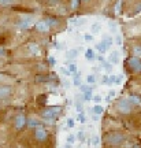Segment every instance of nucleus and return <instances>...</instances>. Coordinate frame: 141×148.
Listing matches in <instances>:
<instances>
[{
    "label": "nucleus",
    "mask_w": 141,
    "mask_h": 148,
    "mask_svg": "<svg viewBox=\"0 0 141 148\" xmlns=\"http://www.w3.org/2000/svg\"><path fill=\"white\" fill-rule=\"evenodd\" d=\"M125 140V136L119 132H112V133H108L107 137H105V143L108 145H119L120 143H123Z\"/></svg>",
    "instance_id": "nucleus-1"
},
{
    "label": "nucleus",
    "mask_w": 141,
    "mask_h": 148,
    "mask_svg": "<svg viewBox=\"0 0 141 148\" xmlns=\"http://www.w3.org/2000/svg\"><path fill=\"white\" fill-rule=\"evenodd\" d=\"M62 111L60 107H49L47 110H44L41 112V115L44 119H47V121H53L57 115H59V112Z\"/></svg>",
    "instance_id": "nucleus-2"
},
{
    "label": "nucleus",
    "mask_w": 141,
    "mask_h": 148,
    "mask_svg": "<svg viewBox=\"0 0 141 148\" xmlns=\"http://www.w3.org/2000/svg\"><path fill=\"white\" fill-rule=\"evenodd\" d=\"M34 25V18L30 15L27 16H23L21 21L18 22V27L19 29H22V30H26V29H29V27H31Z\"/></svg>",
    "instance_id": "nucleus-3"
},
{
    "label": "nucleus",
    "mask_w": 141,
    "mask_h": 148,
    "mask_svg": "<svg viewBox=\"0 0 141 148\" xmlns=\"http://www.w3.org/2000/svg\"><path fill=\"white\" fill-rule=\"evenodd\" d=\"M116 107H118V110H119L120 112H123V114H129V112H131V110H133L131 101L130 100H123V99L120 101H118Z\"/></svg>",
    "instance_id": "nucleus-4"
},
{
    "label": "nucleus",
    "mask_w": 141,
    "mask_h": 148,
    "mask_svg": "<svg viewBox=\"0 0 141 148\" xmlns=\"http://www.w3.org/2000/svg\"><path fill=\"white\" fill-rule=\"evenodd\" d=\"M129 67H130L133 71H136V73H140L141 71V58L138 56H133V58L129 59Z\"/></svg>",
    "instance_id": "nucleus-5"
},
{
    "label": "nucleus",
    "mask_w": 141,
    "mask_h": 148,
    "mask_svg": "<svg viewBox=\"0 0 141 148\" xmlns=\"http://www.w3.org/2000/svg\"><path fill=\"white\" fill-rule=\"evenodd\" d=\"M34 137H36V140H38V141H45V140L48 138V132L44 129V127L38 126V127H36Z\"/></svg>",
    "instance_id": "nucleus-6"
},
{
    "label": "nucleus",
    "mask_w": 141,
    "mask_h": 148,
    "mask_svg": "<svg viewBox=\"0 0 141 148\" xmlns=\"http://www.w3.org/2000/svg\"><path fill=\"white\" fill-rule=\"evenodd\" d=\"M14 123H15V127L16 129H21L26 125V116L23 115V114H18L15 116V119H14Z\"/></svg>",
    "instance_id": "nucleus-7"
},
{
    "label": "nucleus",
    "mask_w": 141,
    "mask_h": 148,
    "mask_svg": "<svg viewBox=\"0 0 141 148\" xmlns=\"http://www.w3.org/2000/svg\"><path fill=\"white\" fill-rule=\"evenodd\" d=\"M34 26H36V29L38 32L41 33H47L49 30V25H48L47 21H38L37 23H34Z\"/></svg>",
    "instance_id": "nucleus-8"
},
{
    "label": "nucleus",
    "mask_w": 141,
    "mask_h": 148,
    "mask_svg": "<svg viewBox=\"0 0 141 148\" xmlns=\"http://www.w3.org/2000/svg\"><path fill=\"white\" fill-rule=\"evenodd\" d=\"M11 95V86H1L0 88V99H5Z\"/></svg>",
    "instance_id": "nucleus-9"
},
{
    "label": "nucleus",
    "mask_w": 141,
    "mask_h": 148,
    "mask_svg": "<svg viewBox=\"0 0 141 148\" xmlns=\"http://www.w3.org/2000/svg\"><path fill=\"white\" fill-rule=\"evenodd\" d=\"M108 62H110L111 64H116L119 62V53L116 52V51H112V52L110 53V56H108Z\"/></svg>",
    "instance_id": "nucleus-10"
},
{
    "label": "nucleus",
    "mask_w": 141,
    "mask_h": 148,
    "mask_svg": "<svg viewBox=\"0 0 141 148\" xmlns=\"http://www.w3.org/2000/svg\"><path fill=\"white\" fill-rule=\"evenodd\" d=\"M27 48H29L30 53H33V55H40V47H38V44H36V42H30V44L27 45Z\"/></svg>",
    "instance_id": "nucleus-11"
},
{
    "label": "nucleus",
    "mask_w": 141,
    "mask_h": 148,
    "mask_svg": "<svg viewBox=\"0 0 141 148\" xmlns=\"http://www.w3.org/2000/svg\"><path fill=\"white\" fill-rule=\"evenodd\" d=\"M96 49H97V51H99V52L103 55V53H104L105 51L108 49V45H107L104 41H101V42H99V44H96Z\"/></svg>",
    "instance_id": "nucleus-12"
},
{
    "label": "nucleus",
    "mask_w": 141,
    "mask_h": 148,
    "mask_svg": "<svg viewBox=\"0 0 141 148\" xmlns=\"http://www.w3.org/2000/svg\"><path fill=\"white\" fill-rule=\"evenodd\" d=\"M99 144H100L99 136H93V137L89 138V145H92V147H97Z\"/></svg>",
    "instance_id": "nucleus-13"
},
{
    "label": "nucleus",
    "mask_w": 141,
    "mask_h": 148,
    "mask_svg": "<svg viewBox=\"0 0 141 148\" xmlns=\"http://www.w3.org/2000/svg\"><path fill=\"white\" fill-rule=\"evenodd\" d=\"M85 58L88 59V60H93V59L96 58L93 49H86V51H85Z\"/></svg>",
    "instance_id": "nucleus-14"
},
{
    "label": "nucleus",
    "mask_w": 141,
    "mask_h": 148,
    "mask_svg": "<svg viewBox=\"0 0 141 148\" xmlns=\"http://www.w3.org/2000/svg\"><path fill=\"white\" fill-rule=\"evenodd\" d=\"M92 111H93L94 114H96V115H100V114H101V112H103V107L100 106V104H96V106L93 107V108H92Z\"/></svg>",
    "instance_id": "nucleus-15"
},
{
    "label": "nucleus",
    "mask_w": 141,
    "mask_h": 148,
    "mask_svg": "<svg viewBox=\"0 0 141 148\" xmlns=\"http://www.w3.org/2000/svg\"><path fill=\"white\" fill-rule=\"evenodd\" d=\"M84 97H85V100H90V99L93 97V93H92V88H90V89H88L86 92H84Z\"/></svg>",
    "instance_id": "nucleus-16"
},
{
    "label": "nucleus",
    "mask_w": 141,
    "mask_h": 148,
    "mask_svg": "<svg viewBox=\"0 0 141 148\" xmlns=\"http://www.w3.org/2000/svg\"><path fill=\"white\" fill-rule=\"evenodd\" d=\"M133 53H134V56L141 58V47H140V45H136V47L133 48Z\"/></svg>",
    "instance_id": "nucleus-17"
},
{
    "label": "nucleus",
    "mask_w": 141,
    "mask_h": 148,
    "mask_svg": "<svg viewBox=\"0 0 141 148\" xmlns=\"http://www.w3.org/2000/svg\"><path fill=\"white\" fill-rule=\"evenodd\" d=\"M100 26H101V25H100L99 22H94L93 25H92V33H97V32H99Z\"/></svg>",
    "instance_id": "nucleus-18"
},
{
    "label": "nucleus",
    "mask_w": 141,
    "mask_h": 148,
    "mask_svg": "<svg viewBox=\"0 0 141 148\" xmlns=\"http://www.w3.org/2000/svg\"><path fill=\"white\" fill-rule=\"evenodd\" d=\"M48 78H51V77H45V75H36V79L38 81V82H45V81H48Z\"/></svg>",
    "instance_id": "nucleus-19"
},
{
    "label": "nucleus",
    "mask_w": 141,
    "mask_h": 148,
    "mask_svg": "<svg viewBox=\"0 0 141 148\" xmlns=\"http://www.w3.org/2000/svg\"><path fill=\"white\" fill-rule=\"evenodd\" d=\"M75 56H77V51H75V49H70V51L67 52V58L68 59H74Z\"/></svg>",
    "instance_id": "nucleus-20"
},
{
    "label": "nucleus",
    "mask_w": 141,
    "mask_h": 148,
    "mask_svg": "<svg viewBox=\"0 0 141 148\" xmlns=\"http://www.w3.org/2000/svg\"><path fill=\"white\" fill-rule=\"evenodd\" d=\"M103 41H104L105 44H107V45L110 47V45H112V37H110V36H105L104 38H103Z\"/></svg>",
    "instance_id": "nucleus-21"
},
{
    "label": "nucleus",
    "mask_w": 141,
    "mask_h": 148,
    "mask_svg": "<svg viewBox=\"0 0 141 148\" xmlns=\"http://www.w3.org/2000/svg\"><path fill=\"white\" fill-rule=\"evenodd\" d=\"M86 82H88V84H94V82H96V77H94L93 74H92V75H88V77H86Z\"/></svg>",
    "instance_id": "nucleus-22"
},
{
    "label": "nucleus",
    "mask_w": 141,
    "mask_h": 148,
    "mask_svg": "<svg viewBox=\"0 0 141 148\" xmlns=\"http://www.w3.org/2000/svg\"><path fill=\"white\" fill-rule=\"evenodd\" d=\"M27 125H29L30 127H38L40 123H38L37 121H34V119H29V123H27Z\"/></svg>",
    "instance_id": "nucleus-23"
},
{
    "label": "nucleus",
    "mask_w": 141,
    "mask_h": 148,
    "mask_svg": "<svg viewBox=\"0 0 141 148\" xmlns=\"http://www.w3.org/2000/svg\"><path fill=\"white\" fill-rule=\"evenodd\" d=\"M68 70H70V73L74 74V73H77V66L74 63H70L68 64Z\"/></svg>",
    "instance_id": "nucleus-24"
},
{
    "label": "nucleus",
    "mask_w": 141,
    "mask_h": 148,
    "mask_svg": "<svg viewBox=\"0 0 141 148\" xmlns=\"http://www.w3.org/2000/svg\"><path fill=\"white\" fill-rule=\"evenodd\" d=\"M74 85H75V86H79V85H81V79H79V74H75V77H74Z\"/></svg>",
    "instance_id": "nucleus-25"
},
{
    "label": "nucleus",
    "mask_w": 141,
    "mask_h": 148,
    "mask_svg": "<svg viewBox=\"0 0 141 148\" xmlns=\"http://www.w3.org/2000/svg\"><path fill=\"white\" fill-rule=\"evenodd\" d=\"M45 21L48 22V25H49V26H53V25H57V21H56V19H53V18H47Z\"/></svg>",
    "instance_id": "nucleus-26"
},
{
    "label": "nucleus",
    "mask_w": 141,
    "mask_h": 148,
    "mask_svg": "<svg viewBox=\"0 0 141 148\" xmlns=\"http://www.w3.org/2000/svg\"><path fill=\"white\" fill-rule=\"evenodd\" d=\"M115 95H116V92H115V90H110V93H108V96L105 97V100H107V101H110V100H111V99H112V97H114Z\"/></svg>",
    "instance_id": "nucleus-27"
},
{
    "label": "nucleus",
    "mask_w": 141,
    "mask_h": 148,
    "mask_svg": "<svg viewBox=\"0 0 141 148\" xmlns=\"http://www.w3.org/2000/svg\"><path fill=\"white\" fill-rule=\"evenodd\" d=\"M78 119L81 123H85V121H86V118H85L84 115V112H78Z\"/></svg>",
    "instance_id": "nucleus-28"
},
{
    "label": "nucleus",
    "mask_w": 141,
    "mask_h": 148,
    "mask_svg": "<svg viewBox=\"0 0 141 148\" xmlns=\"http://www.w3.org/2000/svg\"><path fill=\"white\" fill-rule=\"evenodd\" d=\"M77 138H78L79 141H84L85 140V133L84 132H78L77 133Z\"/></svg>",
    "instance_id": "nucleus-29"
},
{
    "label": "nucleus",
    "mask_w": 141,
    "mask_h": 148,
    "mask_svg": "<svg viewBox=\"0 0 141 148\" xmlns=\"http://www.w3.org/2000/svg\"><path fill=\"white\" fill-rule=\"evenodd\" d=\"M101 84H104V85H110V77H107V75H104V77L101 78Z\"/></svg>",
    "instance_id": "nucleus-30"
},
{
    "label": "nucleus",
    "mask_w": 141,
    "mask_h": 148,
    "mask_svg": "<svg viewBox=\"0 0 141 148\" xmlns=\"http://www.w3.org/2000/svg\"><path fill=\"white\" fill-rule=\"evenodd\" d=\"M75 108H77L78 112H84V106H82V103H77V104H75Z\"/></svg>",
    "instance_id": "nucleus-31"
},
{
    "label": "nucleus",
    "mask_w": 141,
    "mask_h": 148,
    "mask_svg": "<svg viewBox=\"0 0 141 148\" xmlns=\"http://www.w3.org/2000/svg\"><path fill=\"white\" fill-rule=\"evenodd\" d=\"M74 141H75V136H74V134H68V137H67V143L73 144Z\"/></svg>",
    "instance_id": "nucleus-32"
},
{
    "label": "nucleus",
    "mask_w": 141,
    "mask_h": 148,
    "mask_svg": "<svg viewBox=\"0 0 141 148\" xmlns=\"http://www.w3.org/2000/svg\"><path fill=\"white\" fill-rule=\"evenodd\" d=\"M84 38H85V40H86V41H92V40H93V36H92L90 33H85Z\"/></svg>",
    "instance_id": "nucleus-33"
},
{
    "label": "nucleus",
    "mask_w": 141,
    "mask_h": 148,
    "mask_svg": "<svg viewBox=\"0 0 141 148\" xmlns=\"http://www.w3.org/2000/svg\"><path fill=\"white\" fill-rule=\"evenodd\" d=\"M60 71H62V73L64 74V75H67V77H68V75H71V73H70V70H67L66 67H60Z\"/></svg>",
    "instance_id": "nucleus-34"
},
{
    "label": "nucleus",
    "mask_w": 141,
    "mask_h": 148,
    "mask_svg": "<svg viewBox=\"0 0 141 148\" xmlns=\"http://www.w3.org/2000/svg\"><path fill=\"white\" fill-rule=\"evenodd\" d=\"M120 4H122V3H120V0H118L116 7H115V12H116V14H120Z\"/></svg>",
    "instance_id": "nucleus-35"
},
{
    "label": "nucleus",
    "mask_w": 141,
    "mask_h": 148,
    "mask_svg": "<svg viewBox=\"0 0 141 148\" xmlns=\"http://www.w3.org/2000/svg\"><path fill=\"white\" fill-rule=\"evenodd\" d=\"M78 1L79 0H71V8H73V10H75V8L78 7Z\"/></svg>",
    "instance_id": "nucleus-36"
},
{
    "label": "nucleus",
    "mask_w": 141,
    "mask_h": 148,
    "mask_svg": "<svg viewBox=\"0 0 141 148\" xmlns=\"http://www.w3.org/2000/svg\"><path fill=\"white\" fill-rule=\"evenodd\" d=\"M74 125H75V123H74V119L73 118H68L67 119V126L68 127H74Z\"/></svg>",
    "instance_id": "nucleus-37"
},
{
    "label": "nucleus",
    "mask_w": 141,
    "mask_h": 148,
    "mask_svg": "<svg viewBox=\"0 0 141 148\" xmlns=\"http://www.w3.org/2000/svg\"><path fill=\"white\" fill-rule=\"evenodd\" d=\"M88 89H90L88 85H79V90H81V92H86Z\"/></svg>",
    "instance_id": "nucleus-38"
},
{
    "label": "nucleus",
    "mask_w": 141,
    "mask_h": 148,
    "mask_svg": "<svg viewBox=\"0 0 141 148\" xmlns=\"http://www.w3.org/2000/svg\"><path fill=\"white\" fill-rule=\"evenodd\" d=\"M108 27H110V30L115 32V30H116V23H114V22H111L110 25H108Z\"/></svg>",
    "instance_id": "nucleus-39"
},
{
    "label": "nucleus",
    "mask_w": 141,
    "mask_h": 148,
    "mask_svg": "<svg viewBox=\"0 0 141 148\" xmlns=\"http://www.w3.org/2000/svg\"><path fill=\"white\" fill-rule=\"evenodd\" d=\"M115 84H122V77L120 75H116V79H115Z\"/></svg>",
    "instance_id": "nucleus-40"
},
{
    "label": "nucleus",
    "mask_w": 141,
    "mask_h": 148,
    "mask_svg": "<svg viewBox=\"0 0 141 148\" xmlns=\"http://www.w3.org/2000/svg\"><path fill=\"white\" fill-rule=\"evenodd\" d=\"M115 79H116V75H110V84H115Z\"/></svg>",
    "instance_id": "nucleus-41"
},
{
    "label": "nucleus",
    "mask_w": 141,
    "mask_h": 148,
    "mask_svg": "<svg viewBox=\"0 0 141 148\" xmlns=\"http://www.w3.org/2000/svg\"><path fill=\"white\" fill-rule=\"evenodd\" d=\"M11 1H12V0H0V4H10Z\"/></svg>",
    "instance_id": "nucleus-42"
},
{
    "label": "nucleus",
    "mask_w": 141,
    "mask_h": 148,
    "mask_svg": "<svg viewBox=\"0 0 141 148\" xmlns=\"http://www.w3.org/2000/svg\"><path fill=\"white\" fill-rule=\"evenodd\" d=\"M49 64H51V66L55 64V58H53V56H49Z\"/></svg>",
    "instance_id": "nucleus-43"
},
{
    "label": "nucleus",
    "mask_w": 141,
    "mask_h": 148,
    "mask_svg": "<svg viewBox=\"0 0 141 148\" xmlns=\"http://www.w3.org/2000/svg\"><path fill=\"white\" fill-rule=\"evenodd\" d=\"M93 100L96 101V103H99V101L101 100V97H100V96H94V97H93Z\"/></svg>",
    "instance_id": "nucleus-44"
},
{
    "label": "nucleus",
    "mask_w": 141,
    "mask_h": 148,
    "mask_svg": "<svg viewBox=\"0 0 141 148\" xmlns=\"http://www.w3.org/2000/svg\"><path fill=\"white\" fill-rule=\"evenodd\" d=\"M116 42H118V44H122V38H120V36H116Z\"/></svg>",
    "instance_id": "nucleus-45"
},
{
    "label": "nucleus",
    "mask_w": 141,
    "mask_h": 148,
    "mask_svg": "<svg viewBox=\"0 0 141 148\" xmlns=\"http://www.w3.org/2000/svg\"><path fill=\"white\" fill-rule=\"evenodd\" d=\"M140 11H141V4H140V5H137L136 11H134V14H136V12H140Z\"/></svg>",
    "instance_id": "nucleus-46"
},
{
    "label": "nucleus",
    "mask_w": 141,
    "mask_h": 148,
    "mask_svg": "<svg viewBox=\"0 0 141 148\" xmlns=\"http://www.w3.org/2000/svg\"><path fill=\"white\" fill-rule=\"evenodd\" d=\"M97 59H99V60H100V62H101V63H103V62H105V60H104V58H103L101 55H100V56H99V58H97Z\"/></svg>",
    "instance_id": "nucleus-47"
},
{
    "label": "nucleus",
    "mask_w": 141,
    "mask_h": 148,
    "mask_svg": "<svg viewBox=\"0 0 141 148\" xmlns=\"http://www.w3.org/2000/svg\"><path fill=\"white\" fill-rule=\"evenodd\" d=\"M64 148H73V144L67 143V144H66V147H64Z\"/></svg>",
    "instance_id": "nucleus-48"
},
{
    "label": "nucleus",
    "mask_w": 141,
    "mask_h": 148,
    "mask_svg": "<svg viewBox=\"0 0 141 148\" xmlns=\"http://www.w3.org/2000/svg\"><path fill=\"white\" fill-rule=\"evenodd\" d=\"M133 148H141V147L138 145V144H134V145H133Z\"/></svg>",
    "instance_id": "nucleus-49"
}]
</instances>
